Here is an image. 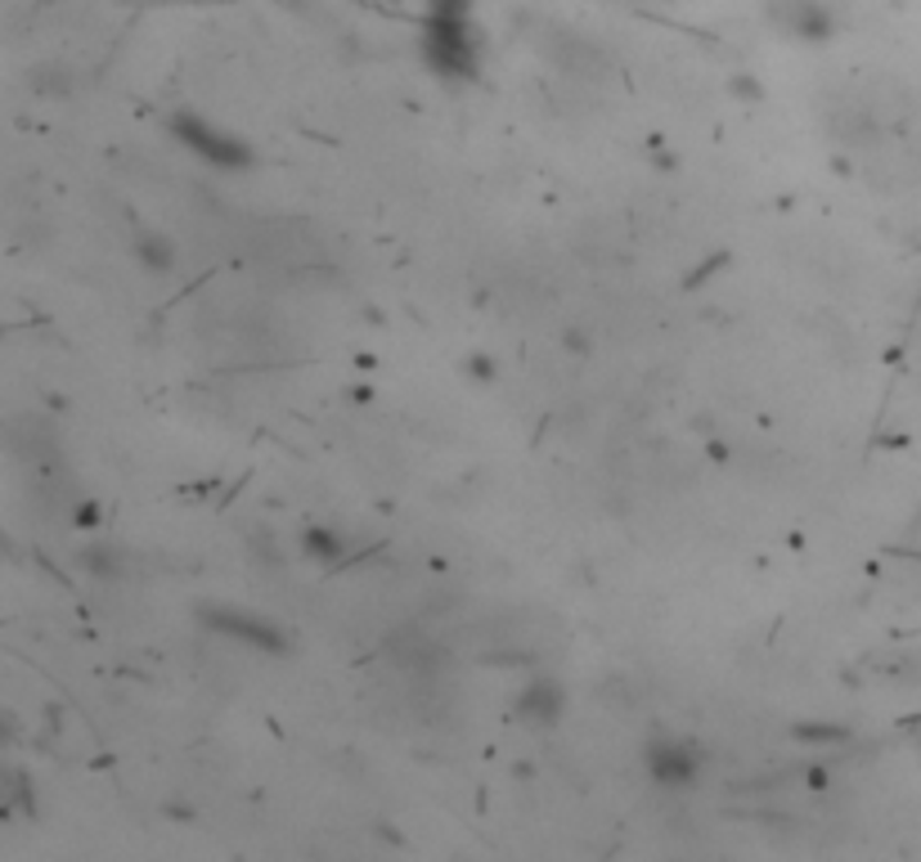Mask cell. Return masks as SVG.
Here are the masks:
<instances>
[{
	"mask_svg": "<svg viewBox=\"0 0 921 862\" xmlns=\"http://www.w3.org/2000/svg\"><path fill=\"white\" fill-rule=\"evenodd\" d=\"M540 50H544V59H549L557 72L580 76V81H598V76L612 72V54H607L598 41L580 37V32H571V28H544Z\"/></svg>",
	"mask_w": 921,
	"mask_h": 862,
	"instance_id": "277c9868",
	"label": "cell"
},
{
	"mask_svg": "<svg viewBox=\"0 0 921 862\" xmlns=\"http://www.w3.org/2000/svg\"><path fill=\"white\" fill-rule=\"evenodd\" d=\"M347 548H351V540L342 531H332V526H310L301 535V553L310 562H319V566H338L347 557Z\"/></svg>",
	"mask_w": 921,
	"mask_h": 862,
	"instance_id": "30bf717a",
	"label": "cell"
},
{
	"mask_svg": "<svg viewBox=\"0 0 921 862\" xmlns=\"http://www.w3.org/2000/svg\"><path fill=\"white\" fill-rule=\"evenodd\" d=\"M135 261H140L144 270H153V275H172L181 256H176V243L166 238V234L144 229V234L135 238Z\"/></svg>",
	"mask_w": 921,
	"mask_h": 862,
	"instance_id": "8fae6325",
	"label": "cell"
},
{
	"mask_svg": "<svg viewBox=\"0 0 921 862\" xmlns=\"http://www.w3.org/2000/svg\"><path fill=\"white\" fill-rule=\"evenodd\" d=\"M198 625L238 643V647H253V651H266V656H284L288 651V634L266 620L262 612H247V607H229V602H203L198 607Z\"/></svg>",
	"mask_w": 921,
	"mask_h": 862,
	"instance_id": "7a4b0ae2",
	"label": "cell"
},
{
	"mask_svg": "<svg viewBox=\"0 0 921 862\" xmlns=\"http://www.w3.org/2000/svg\"><path fill=\"white\" fill-rule=\"evenodd\" d=\"M791 741L836 750V746H850V741H855V732H850L846 724H831V719H800V724H791Z\"/></svg>",
	"mask_w": 921,
	"mask_h": 862,
	"instance_id": "7c38bea8",
	"label": "cell"
},
{
	"mask_svg": "<svg viewBox=\"0 0 921 862\" xmlns=\"http://www.w3.org/2000/svg\"><path fill=\"white\" fill-rule=\"evenodd\" d=\"M463 369H468L472 378H481V382H490V378H494V365H490V356H472Z\"/></svg>",
	"mask_w": 921,
	"mask_h": 862,
	"instance_id": "9a60e30c",
	"label": "cell"
},
{
	"mask_svg": "<svg viewBox=\"0 0 921 862\" xmlns=\"http://www.w3.org/2000/svg\"><path fill=\"white\" fill-rule=\"evenodd\" d=\"M423 59L441 81H472L481 72V37L468 19H437L428 14L423 28Z\"/></svg>",
	"mask_w": 921,
	"mask_h": 862,
	"instance_id": "6da1fadb",
	"label": "cell"
},
{
	"mask_svg": "<svg viewBox=\"0 0 921 862\" xmlns=\"http://www.w3.org/2000/svg\"><path fill=\"white\" fill-rule=\"evenodd\" d=\"M0 813H6V818H28V822L41 818L37 787H32V778H28L23 768H10L6 772V800H0Z\"/></svg>",
	"mask_w": 921,
	"mask_h": 862,
	"instance_id": "9c48e42d",
	"label": "cell"
},
{
	"mask_svg": "<svg viewBox=\"0 0 921 862\" xmlns=\"http://www.w3.org/2000/svg\"><path fill=\"white\" fill-rule=\"evenodd\" d=\"M733 91H737L741 100H760V95H765V91H760V81H746V76L733 81Z\"/></svg>",
	"mask_w": 921,
	"mask_h": 862,
	"instance_id": "e0dca14e",
	"label": "cell"
},
{
	"mask_svg": "<svg viewBox=\"0 0 921 862\" xmlns=\"http://www.w3.org/2000/svg\"><path fill=\"white\" fill-rule=\"evenodd\" d=\"M76 566L86 575H95V579H122L126 575V553L113 540H91L76 553Z\"/></svg>",
	"mask_w": 921,
	"mask_h": 862,
	"instance_id": "ba28073f",
	"label": "cell"
},
{
	"mask_svg": "<svg viewBox=\"0 0 921 862\" xmlns=\"http://www.w3.org/2000/svg\"><path fill=\"white\" fill-rule=\"evenodd\" d=\"M562 706H566V697H562V687H557V678H531L522 692H518V719L522 724H531V728H553L557 719H562Z\"/></svg>",
	"mask_w": 921,
	"mask_h": 862,
	"instance_id": "52a82bcc",
	"label": "cell"
},
{
	"mask_svg": "<svg viewBox=\"0 0 921 862\" xmlns=\"http://www.w3.org/2000/svg\"><path fill=\"white\" fill-rule=\"evenodd\" d=\"M625 6H652V0H625Z\"/></svg>",
	"mask_w": 921,
	"mask_h": 862,
	"instance_id": "ac0fdd59",
	"label": "cell"
},
{
	"mask_svg": "<svg viewBox=\"0 0 921 862\" xmlns=\"http://www.w3.org/2000/svg\"><path fill=\"white\" fill-rule=\"evenodd\" d=\"M68 522H72L76 531H95V526L104 522V507H100L95 499H81V503H72V512H68Z\"/></svg>",
	"mask_w": 921,
	"mask_h": 862,
	"instance_id": "4fadbf2b",
	"label": "cell"
},
{
	"mask_svg": "<svg viewBox=\"0 0 921 862\" xmlns=\"http://www.w3.org/2000/svg\"><path fill=\"white\" fill-rule=\"evenodd\" d=\"M643 768H647V778L656 787L688 791L697 782V772H702V750L693 741H679V737H656L643 750Z\"/></svg>",
	"mask_w": 921,
	"mask_h": 862,
	"instance_id": "5b68a950",
	"label": "cell"
},
{
	"mask_svg": "<svg viewBox=\"0 0 921 862\" xmlns=\"http://www.w3.org/2000/svg\"><path fill=\"white\" fill-rule=\"evenodd\" d=\"M774 23L796 37V41H831L836 37V14L818 0H774Z\"/></svg>",
	"mask_w": 921,
	"mask_h": 862,
	"instance_id": "8992f818",
	"label": "cell"
},
{
	"mask_svg": "<svg viewBox=\"0 0 921 862\" xmlns=\"http://www.w3.org/2000/svg\"><path fill=\"white\" fill-rule=\"evenodd\" d=\"M903 737H908L912 750L921 755V715H908V719H903Z\"/></svg>",
	"mask_w": 921,
	"mask_h": 862,
	"instance_id": "2e32d148",
	"label": "cell"
},
{
	"mask_svg": "<svg viewBox=\"0 0 921 862\" xmlns=\"http://www.w3.org/2000/svg\"><path fill=\"white\" fill-rule=\"evenodd\" d=\"M428 14H437V19H468L472 0H428Z\"/></svg>",
	"mask_w": 921,
	"mask_h": 862,
	"instance_id": "5bb4252c",
	"label": "cell"
},
{
	"mask_svg": "<svg viewBox=\"0 0 921 862\" xmlns=\"http://www.w3.org/2000/svg\"><path fill=\"white\" fill-rule=\"evenodd\" d=\"M166 126H172V135L181 140V148H190L194 157H203L216 171H243V166H253V144H243L234 131H225V126H216V122H207V117H198L190 109L176 113Z\"/></svg>",
	"mask_w": 921,
	"mask_h": 862,
	"instance_id": "3957f363",
	"label": "cell"
}]
</instances>
